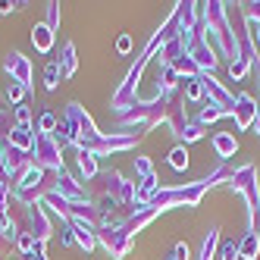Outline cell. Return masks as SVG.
<instances>
[{"mask_svg": "<svg viewBox=\"0 0 260 260\" xmlns=\"http://www.w3.org/2000/svg\"><path fill=\"white\" fill-rule=\"evenodd\" d=\"M201 19H204V35L207 41L213 44L216 57L235 63L241 57V47H238V35L232 28V16H229V4L222 0H210V4H201Z\"/></svg>", "mask_w": 260, "mask_h": 260, "instance_id": "obj_1", "label": "cell"}, {"mask_svg": "<svg viewBox=\"0 0 260 260\" xmlns=\"http://www.w3.org/2000/svg\"><path fill=\"white\" fill-rule=\"evenodd\" d=\"M31 154H35V163L38 170H53V173H63V144L57 141V135H47V132H38L35 135V144H31Z\"/></svg>", "mask_w": 260, "mask_h": 260, "instance_id": "obj_2", "label": "cell"}, {"mask_svg": "<svg viewBox=\"0 0 260 260\" xmlns=\"http://www.w3.org/2000/svg\"><path fill=\"white\" fill-rule=\"evenodd\" d=\"M229 191H235V194H241L245 198V204H248V216L254 213V207H257V201H260V185H257V166L254 163H245V166H238V170L229 176Z\"/></svg>", "mask_w": 260, "mask_h": 260, "instance_id": "obj_3", "label": "cell"}, {"mask_svg": "<svg viewBox=\"0 0 260 260\" xmlns=\"http://www.w3.org/2000/svg\"><path fill=\"white\" fill-rule=\"evenodd\" d=\"M232 116H235V128H238V132H248V128H254V122H257V101H254L251 94H238V98H235Z\"/></svg>", "mask_w": 260, "mask_h": 260, "instance_id": "obj_4", "label": "cell"}, {"mask_svg": "<svg viewBox=\"0 0 260 260\" xmlns=\"http://www.w3.org/2000/svg\"><path fill=\"white\" fill-rule=\"evenodd\" d=\"M4 69L10 72V79H13L16 85H22V88L31 85V82H28V79H31V63L22 57V53H16V50H13L10 57L4 60Z\"/></svg>", "mask_w": 260, "mask_h": 260, "instance_id": "obj_5", "label": "cell"}, {"mask_svg": "<svg viewBox=\"0 0 260 260\" xmlns=\"http://www.w3.org/2000/svg\"><path fill=\"white\" fill-rule=\"evenodd\" d=\"M257 257H260V235L248 229L238 238V260H257Z\"/></svg>", "mask_w": 260, "mask_h": 260, "instance_id": "obj_6", "label": "cell"}, {"mask_svg": "<svg viewBox=\"0 0 260 260\" xmlns=\"http://www.w3.org/2000/svg\"><path fill=\"white\" fill-rule=\"evenodd\" d=\"M213 151H216L219 160L235 157V154H238V138L229 135V132H216V135H213Z\"/></svg>", "mask_w": 260, "mask_h": 260, "instance_id": "obj_7", "label": "cell"}, {"mask_svg": "<svg viewBox=\"0 0 260 260\" xmlns=\"http://www.w3.org/2000/svg\"><path fill=\"white\" fill-rule=\"evenodd\" d=\"M31 44H35V50L50 53V47H53V28H50L47 22L35 25V28H31Z\"/></svg>", "mask_w": 260, "mask_h": 260, "instance_id": "obj_8", "label": "cell"}, {"mask_svg": "<svg viewBox=\"0 0 260 260\" xmlns=\"http://www.w3.org/2000/svg\"><path fill=\"white\" fill-rule=\"evenodd\" d=\"M222 116H232V113H229L226 107H219V104L207 101V104L201 107V113H198V122H201L204 128H207V125H213V122H216V119H222Z\"/></svg>", "mask_w": 260, "mask_h": 260, "instance_id": "obj_9", "label": "cell"}, {"mask_svg": "<svg viewBox=\"0 0 260 260\" xmlns=\"http://www.w3.org/2000/svg\"><path fill=\"white\" fill-rule=\"evenodd\" d=\"M216 248H219V229L210 226L207 235H204V245H201V257L198 260H213L216 257Z\"/></svg>", "mask_w": 260, "mask_h": 260, "instance_id": "obj_10", "label": "cell"}, {"mask_svg": "<svg viewBox=\"0 0 260 260\" xmlns=\"http://www.w3.org/2000/svg\"><path fill=\"white\" fill-rule=\"evenodd\" d=\"M182 94L188 98V101H204V82L201 76H188V79H182Z\"/></svg>", "mask_w": 260, "mask_h": 260, "instance_id": "obj_11", "label": "cell"}, {"mask_svg": "<svg viewBox=\"0 0 260 260\" xmlns=\"http://www.w3.org/2000/svg\"><path fill=\"white\" fill-rule=\"evenodd\" d=\"M60 79H63L60 60H50V63H47V69H44V88H47V91H53V88L60 85Z\"/></svg>", "mask_w": 260, "mask_h": 260, "instance_id": "obj_12", "label": "cell"}, {"mask_svg": "<svg viewBox=\"0 0 260 260\" xmlns=\"http://www.w3.org/2000/svg\"><path fill=\"white\" fill-rule=\"evenodd\" d=\"M60 69H63V79H69L72 72H76V44H66V47H63Z\"/></svg>", "mask_w": 260, "mask_h": 260, "instance_id": "obj_13", "label": "cell"}, {"mask_svg": "<svg viewBox=\"0 0 260 260\" xmlns=\"http://www.w3.org/2000/svg\"><path fill=\"white\" fill-rule=\"evenodd\" d=\"M201 138H204V125H201L198 119L188 122V125L179 132V141H182V144H191V141H201Z\"/></svg>", "mask_w": 260, "mask_h": 260, "instance_id": "obj_14", "label": "cell"}, {"mask_svg": "<svg viewBox=\"0 0 260 260\" xmlns=\"http://www.w3.org/2000/svg\"><path fill=\"white\" fill-rule=\"evenodd\" d=\"M79 170L85 173V179H94V176H98V157L88 154V151H82V154H79Z\"/></svg>", "mask_w": 260, "mask_h": 260, "instance_id": "obj_15", "label": "cell"}, {"mask_svg": "<svg viewBox=\"0 0 260 260\" xmlns=\"http://www.w3.org/2000/svg\"><path fill=\"white\" fill-rule=\"evenodd\" d=\"M170 166L173 170H185V166H188V147L185 144H179V147L170 151Z\"/></svg>", "mask_w": 260, "mask_h": 260, "instance_id": "obj_16", "label": "cell"}, {"mask_svg": "<svg viewBox=\"0 0 260 260\" xmlns=\"http://www.w3.org/2000/svg\"><path fill=\"white\" fill-rule=\"evenodd\" d=\"M248 72H251V63H248L245 57H238L235 63H229V79H232V82H241Z\"/></svg>", "mask_w": 260, "mask_h": 260, "instance_id": "obj_17", "label": "cell"}, {"mask_svg": "<svg viewBox=\"0 0 260 260\" xmlns=\"http://www.w3.org/2000/svg\"><path fill=\"white\" fill-rule=\"evenodd\" d=\"M241 16H245V22H254L260 19V0H245V4H238Z\"/></svg>", "mask_w": 260, "mask_h": 260, "instance_id": "obj_18", "label": "cell"}, {"mask_svg": "<svg viewBox=\"0 0 260 260\" xmlns=\"http://www.w3.org/2000/svg\"><path fill=\"white\" fill-rule=\"evenodd\" d=\"M219 260H238V241L235 238H229V241L219 245Z\"/></svg>", "mask_w": 260, "mask_h": 260, "instance_id": "obj_19", "label": "cell"}, {"mask_svg": "<svg viewBox=\"0 0 260 260\" xmlns=\"http://www.w3.org/2000/svg\"><path fill=\"white\" fill-rule=\"evenodd\" d=\"M166 260H191V248H188V241H179V245H173L170 257Z\"/></svg>", "mask_w": 260, "mask_h": 260, "instance_id": "obj_20", "label": "cell"}, {"mask_svg": "<svg viewBox=\"0 0 260 260\" xmlns=\"http://www.w3.org/2000/svg\"><path fill=\"white\" fill-rule=\"evenodd\" d=\"M245 25H248V38H251L254 50H260V19H254V22H245Z\"/></svg>", "mask_w": 260, "mask_h": 260, "instance_id": "obj_21", "label": "cell"}, {"mask_svg": "<svg viewBox=\"0 0 260 260\" xmlns=\"http://www.w3.org/2000/svg\"><path fill=\"white\" fill-rule=\"evenodd\" d=\"M22 98H25V88H22V85H13V88H10V94H7L10 104H22Z\"/></svg>", "mask_w": 260, "mask_h": 260, "instance_id": "obj_22", "label": "cell"}, {"mask_svg": "<svg viewBox=\"0 0 260 260\" xmlns=\"http://www.w3.org/2000/svg\"><path fill=\"white\" fill-rule=\"evenodd\" d=\"M135 170H138L144 179H147V176H154V170H151V160H144V157H138V160H135Z\"/></svg>", "mask_w": 260, "mask_h": 260, "instance_id": "obj_23", "label": "cell"}, {"mask_svg": "<svg viewBox=\"0 0 260 260\" xmlns=\"http://www.w3.org/2000/svg\"><path fill=\"white\" fill-rule=\"evenodd\" d=\"M31 113H28V107H16V125H28Z\"/></svg>", "mask_w": 260, "mask_h": 260, "instance_id": "obj_24", "label": "cell"}, {"mask_svg": "<svg viewBox=\"0 0 260 260\" xmlns=\"http://www.w3.org/2000/svg\"><path fill=\"white\" fill-rule=\"evenodd\" d=\"M116 50H119V53H128V50H132V38H128V35H122V38L116 41Z\"/></svg>", "mask_w": 260, "mask_h": 260, "instance_id": "obj_25", "label": "cell"}, {"mask_svg": "<svg viewBox=\"0 0 260 260\" xmlns=\"http://www.w3.org/2000/svg\"><path fill=\"white\" fill-rule=\"evenodd\" d=\"M22 4H10V0H0V13H13V10H19Z\"/></svg>", "mask_w": 260, "mask_h": 260, "instance_id": "obj_26", "label": "cell"}, {"mask_svg": "<svg viewBox=\"0 0 260 260\" xmlns=\"http://www.w3.org/2000/svg\"><path fill=\"white\" fill-rule=\"evenodd\" d=\"M25 260H47V257H44V245H38V251H31Z\"/></svg>", "mask_w": 260, "mask_h": 260, "instance_id": "obj_27", "label": "cell"}]
</instances>
